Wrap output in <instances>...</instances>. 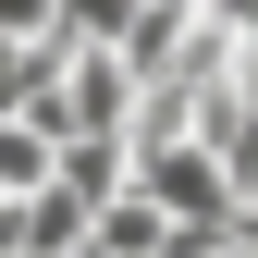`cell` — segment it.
<instances>
[{"instance_id": "6da1fadb", "label": "cell", "mask_w": 258, "mask_h": 258, "mask_svg": "<svg viewBox=\"0 0 258 258\" xmlns=\"http://www.w3.org/2000/svg\"><path fill=\"white\" fill-rule=\"evenodd\" d=\"M123 111H136V74H123V49H86L74 37V61H61V86H49V136H123Z\"/></svg>"}, {"instance_id": "7a4b0ae2", "label": "cell", "mask_w": 258, "mask_h": 258, "mask_svg": "<svg viewBox=\"0 0 258 258\" xmlns=\"http://www.w3.org/2000/svg\"><path fill=\"white\" fill-rule=\"evenodd\" d=\"M136 184L172 221H234V184H221V148L209 136H160V148H136Z\"/></svg>"}, {"instance_id": "3957f363", "label": "cell", "mask_w": 258, "mask_h": 258, "mask_svg": "<svg viewBox=\"0 0 258 258\" xmlns=\"http://www.w3.org/2000/svg\"><path fill=\"white\" fill-rule=\"evenodd\" d=\"M61 25V0H0V37H49Z\"/></svg>"}, {"instance_id": "277c9868", "label": "cell", "mask_w": 258, "mask_h": 258, "mask_svg": "<svg viewBox=\"0 0 258 258\" xmlns=\"http://www.w3.org/2000/svg\"><path fill=\"white\" fill-rule=\"evenodd\" d=\"M209 258H258V246H246V234H234V246H209Z\"/></svg>"}]
</instances>
